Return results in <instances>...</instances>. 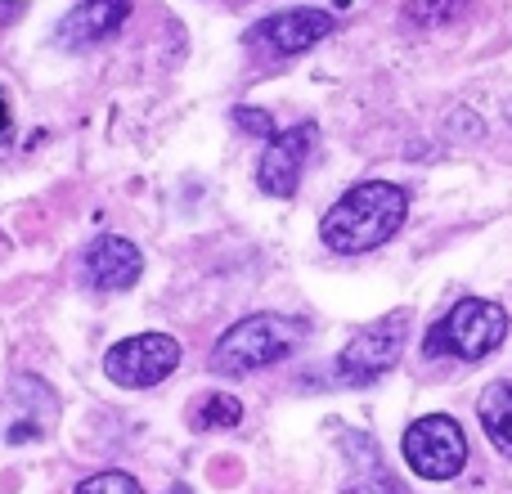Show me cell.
<instances>
[{
	"mask_svg": "<svg viewBox=\"0 0 512 494\" xmlns=\"http://www.w3.org/2000/svg\"><path fill=\"white\" fill-rule=\"evenodd\" d=\"M504 113H508V122H512V99H508V108H504Z\"/></svg>",
	"mask_w": 512,
	"mask_h": 494,
	"instance_id": "d6986e66",
	"label": "cell"
},
{
	"mask_svg": "<svg viewBox=\"0 0 512 494\" xmlns=\"http://www.w3.org/2000/svg\"><path fill=\"white\" fill-rule=\"evenodd\" d=\"M301 337H306L301 319L261 310V315H248L225 328L221 342L212 346V369L225 373V378H243V373L270 369V364L288 360V355L297 351Z\"/></svg>",
	"mask_w": 512,
	"mask_h": 494,
	"instance_id": "7a4b0ae2",
	"label": "cell"
},
{
	"mask_svg": "<svg viewBox=\"0 0 512 494\" xmlns=\"http://www.w3.org/2000/svg\"><path fill=\"white\" fill-rule=\"evenodd\" d=\"M0 135H9V99H5V90H0Z\"/></svg>",
	"mask_w": 512,
	"mask_h": 494,
	"instance_id": "ac0fdd59",
	"label": "cell"
},
{
	"mask_svg": "<svg viewBox=\"0 0 512 494\" xmlns=\"http://www.w3.org/2000/svg\"><path fill=\"white\" fill-rule=\"evenodd\" d=\"M27 14V0H0V27H14Z\"/></svg>",
	"mask_w": 512,
	"mask_h": 494,
	"instance_id": "e0dca14e",
	"label": "cell"
},
{
	"mask_svg": "<svg viewBox=\"0 0 512 494\" xmlns=\"http://www.w3.org/2000/svg\"><path fill=\"white\" fill-rule=\"evenodd\" d=\"M81 270H86L90 288L126 292V288L140 283L144 256H140V247H135L131 239H122V234H99V239L86 247V256H81Z\"/></svg>",
	"mask_w": 512,
	"mask_h": 494,
	"instance_id": "9c48e42d",
	"label": "cell"
},
{
	"mask_svg": "<svg viewBox=\"0 0 512 494\" xmlns=\"http://www.w3.org/2000/svg\"><path fill=\"white\" fill-rule=\"evenodd\" d=\"M315 140H319V131L310 122L274 131L270 140H265L261 162H256V185H261V194H270V198L297 194L301 171H306V158H310V149H315Z\"/></svg>",
	"mask_w": 512,
	"mask_h": 494,
	"instance_id": "ba28073f",
	"label": "cell"
},
{
	"mask_svg": "<svg viewBox=\"0 0 512 494\" xmlns=\"http://www.w3.org/2000/svg\"><path fill=\"white\" fill-rule=\"evenodd\" d=\"M409 216V194L391 180H364L351 185L319 221V239L337 256H360L373 252L405 225Z\"/></svg>",
	"mask_w": 512,
	"mask_h": 494,
	"instance_id": "6da1fadb",
	"label": "cell"
},
{
	"mask_svg": "<svg viewBox=\"0 0 512 494\" xmlns=\"http://www.w3.org/2000/svg\"><path fill=\"white\" fill-rule=\"evenodd\" d=\"M185 360V346L176 342L171 333H135V337H122L104 351V373L108 382L126 391H144V387H158L167 382L171 373L180 369Z\"/></svg>",
	"mask_w": 512,
	"mask_h": 494,
	"instance_id": "5b68a950",
	"label": "cell"
},
{
	"mask_svg": "<svg viewBox=\"0 0 512 494\" xmlns=\"http://www.w3.org/2000/svg\"><path fill=\"white\" fill-rule=\"evenodd\" d=\"M337 18L328 9H279V14L261 18L248 32V45L274 54V59H297V54L315 50L324 36H333Z\"/></svg>",
	"mask_w": 512,
	"mask_h": 494,
	"instance_id": "52a82bcc",
	"label": "cell"
},
{
	"mask_svg": "<svg viewBox=\"0 0 512 494\" xmlns=\"http://www.w3.org/2000/svg\"><path fill=\"white\" fill-rule=\"evenodd\" d=\"M405 342H409V310H391V315L360 328V333L342 346V355H337V364H333V378L342 382V387H369L382 373L396 369L400 355H405Z\"/></svg>",
	"mask_w": 512,
	"mask_h": 494,
	"instance_id": "277c9868",
	"label": "cell"
},
{
	"mask_svg": "<svg viewBox=\"0 0 512 494\" xmlns=\"http://www.w3.org/2000/svg\"><path fill=\"white\" fill-rule=\"evenodd\" d=\"M77 494H144V486L131 472H95L77 486Z\"/></svg>",
	"mask_w": 512,
	"mask_h": 494,
	"instance_id": "4fadbf2b",
	"label": "cell"
},
{
	"mask_svg": "<svg viewBox=\"0 0 512 494\" xmlns=\"http://www.w3.org/2000/svg\"><path fill=\"white\" fill-rule=\"evenodd\" d=\"M405 463L423 481H450L468 463V441L463 427L450 414H427L418 423H409L405 432Z\"/></svg>",
	"mask_w": 512,
	"mask_h": 494,
	"instance_id": "8992f818",
	"label": "cell"
},
{
	"mask_svg": "<svg viewBox=\"0 0 512 494\" xmlns=\"http://www.w3.org/2000/svg\"><path fill=\"white\" fill-rule=\"evenodd\" d=\"M131 18V0H81L77 9L63 14V23L54 27V45L81 54L90 45H104L108 36H117V27Z\"/></svg>",
	"mask_w": 512,
	"mask_h": 494,
	"instance_id": "30bf717a",
	"label": "cell"
},
{
	"mask_svg": "<svg viewBox=\"0 0 512 494\" xmlns=\"http://www.w3.org/2000/svg\"><path fill=\"white\" fill-rule=\"evenodd\" d=\"M234 122H239V131H248V135H265V140L274 135V117L265 113V108H234Z\"/></svg>",
	"mask_w": 512,
	"mask_h": 494,
	"instance_id": "9a60e30c",
	"label": "cell"
},
{
	"mask_svg": "<svg viewBox=\"0 0 512 494\" xmlns=\"http://www.w3.org/2000/svg\"><path fill=\"white\" fill-rule=\"evenodd\" d=\"M477 414H481L486 436L495 441V450L512 459V382H495V387H486Z\"/></svg>",
	"mask_w": 512,
	"mask_h": 494,
	"instance_id": "8fae6325",
	"label": "cell"
},
{
	"mask_svg": "<svg viewBox=\"0 0 512 494\" xmlns=\"http://www.w3.org/2000/svg\"><path fill=\"white\" fill-rule=\"evenodd\" d=\"M463 0H414V5L405 9V18H414V23H441V18H454L459 14Z\"/></svg>",
	"mask_w": 512,
	"mask_h": 494,
	"instance_id": "5bb4252c",
	"label": "cell"
},
{
	"mask_svg": "<svg viewBox=\"0 0 512 494\" xmlns=\"http://www.w3.org/2000/svg\"><path fill=\"white\" fill-rule=\"evenodd\" d=\"M243 418V405L230 396V391H216V396H203L194 414V427H239Z\"/></svg>",
	"mask_w": 512,
	"mask_h": 494,
	"instance_id": "7c38bea8",
	"label": "cell"
},
{
	"mask_svg": "<svg viewBox=\"0 0 512 494\" xmlns=\"http://www.w3.org/2000/svg\"><path fill=\"white\" fill-rule=\"evenodd\" d=\"M508 337V310L486 297H463L441 324L427 328L423 355H459V360H486Z\"/></svg>",
	"mask_w": 512,
	"mask_h": 494,
	"instance_id": "3957f363",
	"label": "cell"
},
{
	"mask_svg": "<svg viewBox=\"0 0 512 494\" xmlns=\"http://www.w3.org/2000/svg\"><path fill=\"white\" fill-rule=\"evenodd\" d=\"M342 494H405V490H400V481H396V477H387L382 468H373L369 477L355 481V486H351V490H342Z\"/></svg>",
	"mask_w": 512,
	"mask_h": 494,
	"instance_id": "2e32d148",
	"label": "cell"
}]
</instances>
